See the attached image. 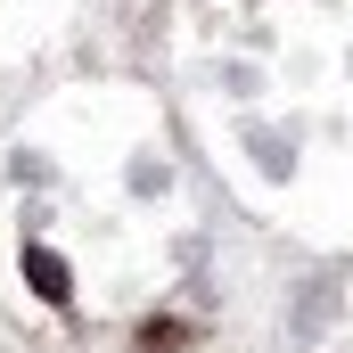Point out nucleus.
<instances>
[{
  "mask_svg": "<svg viewBox=\"0 0 353 353\" xmlns=\"http://www.w3.org/2000/svg\"><path fill=\"white\" fill-rule=\"evenodd\" d=\"M25 279H33L41 304H66V296H74V279H66V263H58L50 247H25Z\"/></svg>",
  "mask_w": 353,
  "mask_h": 353,
  "instance_id": "f257e3e1",
  "label": "nucleus"
}]
</instances>
